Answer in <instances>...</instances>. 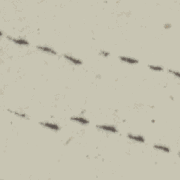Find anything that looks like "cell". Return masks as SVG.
Here are the masks:
<instances>
[{"mask_svg":"<svg viewBox=\"0 0 180 180\" xmlns=\"http://www.w3.org/2000/svg\"><path fill=\"white\" fill-rule=\"evenodd\" d=\"M6 38L8 39L9 40L13 42L14 44H18V45H21V46L29 45V42L23 38H15V37H10V36H7Z\"/></svg>","mask_w":180,"mask_h":180,"instance_id":"obj_1","label":"cell"},{"mask_svg":"<svg viewBox=\"0 0 180 180\" xmlns=\"http://www.w3.org/2000/svg\"><path fill=\"white\" fill-rule=\"evenodd\" d=\"M40 125L43 126L44 127L47 128V129H49L51 130H53V131H58L60 129L59 126L56 123H53V122H40Z\"/></svg>","mask_w":180,"mask_h":180,"instance_id":"obj_2","label":"cell"},{"mask_svg":"<svg viewBox=\"0 0 180 180\" xmlns=\"http://www.w3.org/2000/svg\"><path fill=\"white\" fill-rule=\"evenodd\" d=\"M97 127L99 129L103 130L105 132H108L110 133H117V129L116 127L112 125H99L97 126Z\"/></svg>","mask_w":180,"mask_h":180,"instance_id":"obj_3","label":"cell"},{"mask_svg":"<svg viewBox=\"0 0 180 180\" xmlns=\"http://www.w3.org/2000/svg\"><path fill=\"white\" fill-rule=\"evenodd\" d=\"M127 137L132 141L139 142V143H144V142H145V139H144V137L141 136V135H135L132 134H128Z\"/></svg>","mask_w":180,"mask_h":180,"instance_id":"obj_4","label":"cell"},{"mask_svg":"<svg viewBox=\"0 0 180 180\" xmlns=\"http://www.w3.org/2000/svg\"><path fill=\"white\" fill-rule=\"evenodd\" d=\"M63 57L65 58L67 60H68V61H70V63L75 64V65H81L82 63H83V62H82L81 60L78 59V58H75V57L70 56V55H68V54H64Z\"/></svg>","mask_w":180,"mask_h":180,"instance_id":"obj_5","label":"cell"},{"mask_svg":"<svg viewBox=\"0 0 180 180\" xmlns=\"http://www.w3.org/2000/svg\"><path fill=\"white\" fill-rule=\"evenodd\" d=\"M37 49H38V50L42 51V52L49 53V54H53V55L57 54L56 51H55L54 49H51L50 47H46V46H37Z\"/></svg>","mask_w":180,"mask_h":180,"instance_id":"obj_6","label":"cell"},{"mask_svg":"<svg viewBox=\"0 0 180 180\" xmlns=\"http://www.w3.org/2000/svg\"><path fill=\"white\" fill-rule=\"evenodd\" d=\"M70 120L72 121H73V122H78V123L84 125H85L89 124V120L84 117L73 116V117H70Z\"/></svg>","mask_w":180,"mask_h":180,"instance_id":"obj_7","label":"cell"},{"mask_svg":"<svg viewBox=\"0 0 180 180\" xmlns=\"http://www.w3.org/2000/svg\"><path fill=\"white\" fill-rule=\"evenodd\" d=\"M120 59L122 60V62H125V63H127L129 64H137L139 63V60L135 59V58H129V57L127 56H120Z\"/></svg>","mask_w":180,"mask_h":180,"instance_id":"obj_8","label":"cell"},{"mask_svg":"<svg viewBox=\"0 0 180 180\" xmlns=\"http://www.w3.org/2000/svg\"><path fill=\"white\" fill-rule=\"evenodd\" d=\"M154 148L156 150L162 151V152L164 153H170V149L168 147H166V146L162 145V144H155Z\"/></svg>","mask_w":180,"mask_h":180,"instance_id":"obj_9","label":"cell"},{"mask_svg":"<svg viewBox=\"0 0 180 180\" xmlns=\"http://www.w3.org/2000/svg\"><path fill=\"white\" fill-rule=\"evenodd\" d=\"M9 111L11 112V113L14 114V115H16V116L20 117V118H23V119H27V115L26 114H25L24 113H21V112L18 111H15V110H8Z\"/></svg>","mask_w":180,"mask_h":180,"instance_id":"obj_10","label":"cell"},{"mask_svg":"<svg viewBox=\"0 0 180 180\" xmlns=\"http://www.w3.org/2000/svg\"><path fill=\"white\" fill-rule=\"evenodd\" d=\"M149 69L151 70L156 71V72H160V71L163 70V68L162 66H160V65H149Z\"/></svg>","mask_w":180,"mask_h":180,"instance_id":"obj_11","label":"cell"},{"mask_svg":"<svg viewBox=\"0 0 180 180\" xmlns=\"http://www.w3.org/2000/svg\"><path fill=\"white\" fill-rule=\"evenodd\" d=\"M167 70H168V72L172 74L173 75L176 76L177 78H179V73L178 72V71H175L174 70H172V69H168Z\"/></svg>","mask_w":180,"mask_h":180,"instance_id":"obj_12","label":"cell"},{"mask_svg":"<svg viewBox=\"0 0 180 180\" xmlns=\"http://www.w3.org/2000/svg\"><path fill=\"white\" fill-rule=\"evenodd\" d=\"M100 54L102 56H104V57H108V56L110 55V53L108 52V51H103V50H101L100 51Z\"/></svg>","mask_w":180,"mask_h":180,"instance_id":"obj_13","label":"cell"}]
</instances>
